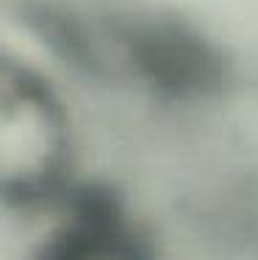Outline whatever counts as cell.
Segmentation results:
<instances>
[{"mask_svg":"<svg viewBox=\"0 0 258 260\" xmlns=\"http://www.w3.org/2000/svg\"><path fill=\"white\" fill-rule=\"evenodd\" d=\"M56 127L28 83L0 80V180L34 183L53 166Z\"/></svg>","mask_w":258,"mask_h":260,"instance_id":"6da1fadb","label":"cell"}]
</instances>
